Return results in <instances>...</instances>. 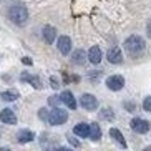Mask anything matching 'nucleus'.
I'll return each instance as SVG.
<instances>
[{
    "label": "nucleus",
    "mask_w": 151,
    "mask_h": 151,
    "mask_svg": "<svg viewBox=\"0 0 151 151\" xmlns=\"http://www.w3.org/2000/svg\"><path fill=\"white\" fill-rule=\"evenodd\" d=\"M9 18L15 25H25L28 20V10L23 4H14L9 9Z\"/></svg>",
    "instance_id": "nucleus-1"
},
{
    "label": "nucleus",
    "mask_w": 151,
    "mask_h": 151,
    "mask_svg": "<svg viewBox=\"0 0 151 151\" xmlns=\"http://www.w3.org/2000/svg\"><path fill=\"white\" fill-rule=\"evenodd\" d=\"M124 50H126V53L131 55V57H138V55L143 53V50H145V40L138 35L128 37V38L124 40Z\"/></svg>",
    "instance_id": "nucleus-2"
},
{
    "label": "nucleus",
    "mask_w": 151,
    "mask_h": 151,
    "mask_svg": "<svg viewBox=\"0 0 151 151\" xmlns=\"http://www.w3.org/2000/svg\"><path fill=\"white\" fill-rule=\"evenodd\" d=\"M67 120H68V113L65 110H62V108H53V110L48 113V118H47V121H48L50 124H53V126L63 124Z\"/></svg>",
    "instance_id": "nucleus-3"
},
{
    "label": "nucleus",
    "mask_w": 151,
    "mask_h": 151,
    "mask_svg": "<svg viewBox=\"0 0 151 151\" xmlns=\"http://www.w3.org/2000/svg\"><path fill=\"white\" fill-rule=\"evenodd\" d=\"M80 105L85 108V110L93 111V110H96V108H98V100L93 96V95L85 93V95H81V98H80Z\"/></svg>",
    "instance_id": "nucleus-4"
},
{
    "label": "nucleus",
    "mask_w": 151,
    "mask_h": 151,
    "mask_svg": "<svg viewBox=\"0 0 151 151\" xmlns=\"http://www.w3.org/2000/svg\"><path fill=\"white\" fill-rule=\"evenodd\" d=\"M131 129L139 134H145L150 131V123L146 120H143V118H133L131 120Z\"/></svg>",
    "instance_id": "nucleus-5"
},
{
    "label": "nucleus",
    "mask_w": 151,
    "mask_h": 151,
    "mask_svg": "<svg viewBox=\"0 0 151 151\" xmlns=\"http://www.w3.org/2000/svg\"><path fill=\"white\" fill-rule=\"evenodd\" d=\"M106 86L110 90H113V91H118V90H121L124 86V78L120 75H111L106 78Z\"/></svg>",
    "instance_id": "nucleus-6"
},
{
    "label": "nucleus",
    "mask_w": 151,
    "mask_h": 151,
    "mask_svg": "<svg viewBox=\"0 0 151 151\" xmlns=\"http://www.w3.org/2000/svg\"><path fill=\"white\" fill-rule=\"evenodd\" d=\"M20 80L30 83L32 86H33V88H37V90H42V88H43V85H42V80H40V78H38L37 75H30V73H27V71H23L22 75H20Z\"/></svg>",
    "instance_id": "nucleus-7"
},
{
    "label": "nucleus",
    "mask_w": 151,
    "mask_h": 151,
    "mask_svg": "<svg viewBox=\"0 0 151 151\" xmlns=\"http://www.w3.org/2000/svg\"><path fill=\"white\" fill-rule=\"evenodd\" d=\"M0 121L5 124H17V116L10 108H5L0 111Z\"/></svg>",
    "instance_id": "nucleus-8"
},
{
    "label": "nucleus",
    "mask_w": 151,
    "mask_h": 151,
    "mask_svg": "<svg viewBox=\"0 0 151 151\" xmlns=\"http://www.w3.org/2000/svg\"><path fill=\"white\" fill-rule=\"evenodd\" d=\"M57 47H58V50H60V53H63V55H68L70 53V50H71V40H70V37H60L58 38V42H57Z\"/></svg>",
    "instance_id": "nucleus-9"
},
{
    "label": "nucleus",
    "mask_w": 151,
    "mask_h": 151,
    "mask_svg": "<svg viewBox=\"0 0 151 151\" xmlns=\"http://www.w3.org/2000/svg\"><path fill=\"white\" fill-rule=\"evenodd\" d=\"M108 62L110 63H121V60H123V53H121V50L118 48V47H113V48L108 50Z\"/></svg>",
    "instance_id": "nucleus-10"
},
{
    "label": "nucleus",
    "mask_w": 151,
    "mask_h": 151,
    "mask_svg": "<svg viewBox=\"0 0 151 151\" xmlns=\"http://www.w3.org/2000/svg\"><path fill=\"white\" fill-rule=\"evenodd\" d=\"M60 98H62V103H65L70 110H75L76 108V100H75V96H73V93L71 91H63L62 95H60Z\"/></svg>",
    "instance_id": "nucleus-11"
},
{
    "label": "nucleus",
    "mask_w": 151,
    "mask_h": 151,
    "mask_svg": "<svg viewBox=\"0 0 151 151\" xmlns=\"http://www.w3.org/2000/svg\"><path fill=\"white\" fill-rule=\"evenodd\" d=\"M88 60L91 63H100L101 62V50H100V47H91L88 52Z\"/></svg>",
    "instance_id": "nucleus-12"
},
{
    "label": "nucleus",
    "mask_w": 151,
    "mask_h": 151,
    "mask_svg": "<svg viewBox=\"0 0 151 151\" xmlns=\"http://www.w3.org/2000/svg\"><path fill=\"white\" fill-rule=\"evenodd\" d=\"M73 133L76 134V136H81V138H86L90 134V124L86 123H78L73 128Z\"/></svg>",
    "instance_id": "nucleus-13"
},
{
    "label": "nucleus",
    "mask_w": 151,
    "mask_h": 151,
    "mask_svg": "<svg viewBox=\"0 0 151 151\" xmlns=\"http://www.w3.org/2000/svg\"><path fill=\"white\" fill-rule=\"evenodd\" d=\"M110 136L115 139L118 145H120L121 148H126V141H124V138H123V134H121V131L120 129H116V128H111L110 129Z\"/></svg>",
    "instance_id": "nucleus-14"
},
{
    "label": "nucleus",
    "mask_w": 151,
    "mask_h": 151,
    "mask_svg": "<svg viewBox=\"0 0 151 151\" xmlns=\"http://www.w3.org/2000/svg\"><path fill=\"white\" fill-rule=\"evenodd\" d=\"M33 133L32 131H28V129H20L17 133V139H18V143H28V141H32L33 139Z\"/></svg>",
    "instance_id": "nucleus-15"
},
{
    "label": "nucleus",
    "mask_w": 151,
    "mask_h": 151,
    "mask_svg": "<svg viewBox=\"0 0 151 151\" xmlns=\"http://www.w3.org/2000/svg\"><path fill=\"white\" fill-rule=\"evenodd\" d=\"M43 37H45V40H47V43H53L55 37H57V30H55L53 27L47 25V27L43 28Z\"/></svg>",
    "instance_id": "nucleus-16"
},
{
    "label": "nucleus",
    "mask_w": 151,
    "mask_h": 151,
    "mask_svg": "<svg viewBox=\"0 0 151 151\" xmlns=\"http://www.w3.org/2000/svg\"><path fill=\"white\" fill-rule=\"evenodd\" d=\"M0 98H2L4 101H15L17 98H20V95H18V91H15V90H7V91H2V93H0Z\"/></svg>",
    "instance_id": "nucleus-17"
},
{
    "label": "nucleus",
    "mask_w": 151,
    "mask_h": 151,
    "mask_svg": "<svg viewBox=\"0 0 151 151\" xmlns=\"http://www.w3.org/2000/svg\"><path fill=\"white\" fill-rule=\"evenodd\" d=\"M93 141H98L100 138H101V129H100V124L96 123H91L90 124V134H88Z\"/></svg>",
    "instance_id": "nucleus-18"
},
{
    "label": "nucleus",
    "mask_w": 151,
    "mask_h": 151,
    "mask_svg": "<svg viewBox=\"0 0 151 151\" xmlns=\"http://www.w3.org/2000/svg\"><path fill=\"white\" fill-rule=\"evenodd\" d=\"M85 60H86V53H85L83 50H76L75 53H73V63H76V65H83Z\"/></svg>",
    "instance_id": "nucleus-19"
},
{
    "label": "nucleus",
    "mask_w": 151,
    "mask_h": 151,
    "mask_svg": "<svg viewBox=\"0 0 151 151\" xmlns=\"http://www.w3.org/2000/svg\"><path fill=\"white\" fill-rule=\"evenodd\" d=\"M143 108H145V111H151V96L145 98V101H143Z\"/></svg>",
    "instance_id": "nucleus-20"
},
{
    "label": "nucleus",
    "mask_w": 151,
    "mask_h": 151,
    "mask_svg": "<svg viewBox=\"0 0 151 151\" xmlns=\"http://www.w3.org/2000/svg\"><path fill=\"white\" fill-rule=\"evenodd\" d=\"M101 116H103V118H106V120H111V118H113V113H111V110L105 108V110L101 111Z\"/></svg>",
    "instance_id": "nucleus-21"
},
{
    "label": "nucleus",
    "mask_w": 151,
    "mask_h": 151,
    "mask_svg": "<svg viewBox=\"0 0 151 151\" xmlns=\"http://www.w3.org/2000/svg\"><path fill=\"white\" fill-rule=\"evenodd\" d=\"M38 115H40V118H42V120H45V121H47V118H48V113H47V110H45V108H42Z\"/></svg>",
    "instance_id": "nucleus-22"
},
{
    "label": "nucleus",
    "mask_w": 151,
    "mask_h": 151,
    "mask_svg": "<svg viewBox=\"0 0 151 151\" xmlns=\"http://www.w3.org/2000/svg\"><path fill=\"white\" fill-rule=\"evenodd\" d=\"M58 101H62V98L60 96H52L50 98V103H52V105H57Z\"/></svg>",
    "instance_id": "nucleus-23"
},
{
    "label": "nucleus",
    "mask_w": 151,
    "mask_h": 151,
    "mask_svg": "<svg viewBox=\"0 0 151 151\" xmlns=\"http://www.w3.org/2000/svg\"><path fill=\"white\" fill-rule=\"evenodd\" d=\"M52 86H53V88H58V86H60V85H58V80L55 76H52Z\"/></svg>",
    "instance_id": "nucleus-24"
},
{
    "label": "nucleus",
    "mask_w": 151,
    "mask_h": 151,
    "mask_svg": "<svg viewBox=\"0 0 151 151\" xmlns=\"http://www.w3.org/2000/svg\"><path fill=\"white\" fill-rule=\"evenodd\" d=\"M70 143L73 145V146H78V141H76V139H73V138H70Z\"/></svg>",
    "instance_id": "nucleus-25"
},
{
    "label": "nucleus",
    "mask_w": 151,
    "mask_h": 151,
    "mask_svg": "<svg viewBox=\"0 0 151 151\" xmlns=\"http://www.w3.org/2000/svg\"><path fill=\"white\" fill-rule=\"evenodd\" d=\"M23 63H25V65H30V60H28V57H25V58H23Z\"/></svg>",
    "instance_id": "nucleus-26"
},
{
    "label": "nucleus",
    "mask_w": 151,
    "mask_h": 151,
    "mask_svg": "<svg viewBox=\"0 0 151 151\" xmlns=\"http://www.w3.org/2000/svg\"><path fill=\"white\" fill-rule=\"evenodd\" d=\"M148 37H151V23L148 25Z\"/></svg>",
    "instance_id": "nucleus-27"
}]
</instances>
